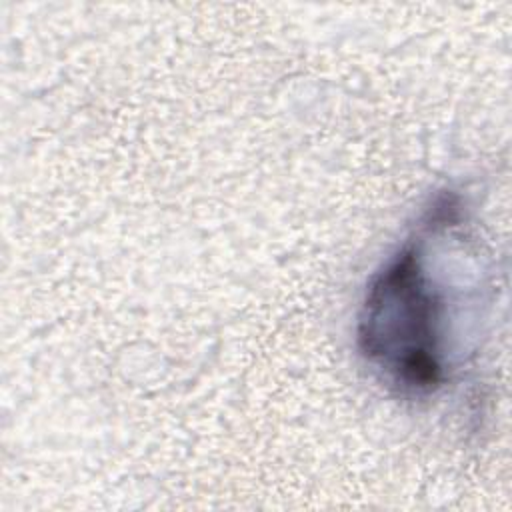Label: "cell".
I'll list each match as a JSON object with an SVG mask.
<instances>
[{
	"label": "cell",
	"mask_w": 512,
	"mask_h": 512,
	"mask_svg": "<svg viewBox=\"0 0 512 512\" xmlns=\"http://www.w3.org/2000/svg\"><path fill=\"white\" fill-rule=\"evenodd\" d=\"M462 204L442 194L414 232L370 278L356 340L370 368L404 396L438 392L458 368V322L474 290L458 256L464 242Z\"/></svg>",
	"instance_id": "1"
}]
</instances>
